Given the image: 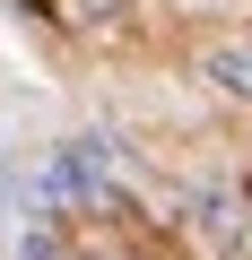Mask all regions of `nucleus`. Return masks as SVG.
I'll use <instances>...</instances> for the list:
<instances>
[{
    "mask_svg": "<svg viewBox=\"0 0 252 260\" xmlns=\"http://www.w3.org/2000/svg\"><path fill=\"white\" fill-rule=\"evenodd\" d=\"M200 78H209L217 95H235V104H252V44H243V35H226V44H209V52H200Z\"/></svg>",
    "mask_w": 252,
    "mask_h": 260,
    "instance_id": "nucleus-1",
    "label": "nucleus"
}]
</instances>
